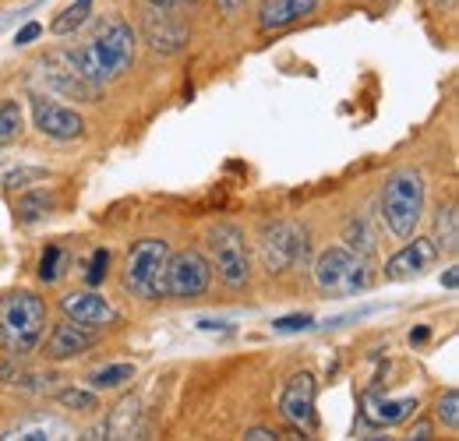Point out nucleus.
Wrapping results in <instances>:
<instances>
[{"label": "nucleus", "mask_w": 459, "mask_h": 441, "mask_svg": "<svg viewBox=\"0 0 459 441\" xmlns=\"http://www.w3.org/2000/svg\"><path fill=\"white\" fill-rule=\"evenodd\" d=\"M134 64V29L124 22V18H110L96 36L92 43H85L78 54H74V67L92 82V85H107L120 78L127 67Z\"/></svg>", "instance_id": "nucleus-1"}, {"label": "nucleus", "mask_w": 459, "mask_h": 441, "mask_svg": "<svg viewBox=\"0 0 459 441\" xmlns=\"http://www.w3.org/2000/svg\"><path fill=\"white\" fill-rule=\"evenodd\" d=\"M47 335V304L29 293L14 290L0 297V350L7 357H29Z\"/></svg>", "instance_id": "nucleus-2"}, {"label": "nucleus", "mask_w": 459, "mask_h": 441, "mask_svg": "<svg viewBox=\"0 0 459 441\" xmlns=\"http://www.w3.org/2000/svg\"><path fill=\"white\" fill-rule=\"evenodd\" d=\"M167 265H170V244L160 237H145L127 251L124 286L142 300H163L167 293Z\"/></svg>", "instance_id": "nucleus-3"}, {"label": "nucleus", "mask_w": 459, "mask_h": 441, "mask_svg": "<svg viewBox=\"0 0 459 441\" xmlns=\"http://www.w3.org/2000/svg\"><path fill=\"white\" fill-rule=\"evenodd\" d=\"M420 212H424V177H420V169L406 166L400 173H393L385 184L382 216H385V226L406 240V237H413Z\"/></svg>", "instance_id": "nucleus-4"}, {"label": "nucleus", "mask_w": 459, "mask_h": 441, "mask_svg": "<svg viewBox=\"0 0 459 441\" xmlns=\"http://www.w3.org/2000/svg\"><path fill=\"white\" fill-rule=\"evenodd\" d=\"M315 282L333 297H353L371 282L368 258L350 247H325L315 262Z\"/></svg>", "instance_id": "nucleus-5"}, {"label": "nucleus", "mask_w": 459, "mask_h": 441, "mask_svg": "<svg viewBox=\"0 0 459 441\" xmlns=\"http://www.w3.org/2000/svg\"><path fill=\"white\" fill-rule=\"evenodd\" d=\"M209 251H212L216 272H220V279L227 286H233V290L247 286V279H251V255H247V240H244V233L237 226H230V222L212 226L209 229Z\"/></svg>", "instance_id": "nucleus-6"}, {"label": "nucleus", "mask_w": 459, "mask_h": 441, "mask_svg": "<svg viewBox=\"0 0 459 441\" xmlns=\"http://www.w3.org/2000/svg\"><path fill=\"white\" fill-rule=\"evenodd\" d=\"M258 247H262L265 269L280 276V272H287L297 262L307 258V233L300 226H293V222H273V226L262 229Z\"/></svg>", "instance_id": "nucleus-7"}, {"label": "nucleus", "mask_w": 459, "mask_h": 441, "mask_svg": "<svg viewBox=\"0 0 459 441\" xmlns=\"http://www.w3.org/2000/svg\"><path fill=\"white\" fill-rule=\"evenodd\" d=\"M209 279H212V269H209L205 255H198V251L170 255V265H167V293L170 297L198 300L209 290Z\"/></svg>", "instance_id": "nucleus-8"}, {"label": "nucleus", "mask_w": 459, "mask_h": 441, "mask_svg": "<svg viewBox=\"0 0 459 441\" xmlns=\"http://www.w3.org/2000/svg\"><path fill=\"white\" fill-rule=\"evenodd\" d=\"M315 378L307 371L293 375L283 388V399H280V413L297 435H311L318 428V413H315Z\"/></svg>", "instance_id": "nucleus-9"}, {"label": "nucleus", "mask_w": 459, "mask_h": 441, "mask_svg": "<svg viewBox=\"0 0 459 441\" xmlns=\"http://www.w3.org/2000/svg\"><path fill=\"white\" fill-rule=\"evenodd\" d=\"M43 78L50 89H57L71 99H82V103H96L100 99V85H92L78 67H74V54H54L43 64Z\"/></svg>", "instance_id": "nucleus-10"}, {"label": "nucleus", "mask_w": 459, "mask_h": 441, "mask_svg": "<svg viewBox=\"0 0 459 441\" xmlns=\"http://www.w3.org/2000/svg\"><path fill=\"white\" fill-rule=\"evenodd\" d=\"M32 124H36L39 134L57 138V142L82 138V131H85L82 113L67 110V107H60V103L47 99V96H32Z\"/></svg>", "instance_id": "nucleus-11"}, {"label": "nucleus", "mask_w": 459, "mask_h": 441, "mask_svg": "<svg viewBox=\"0 0 459 441\" xmlns=\"http://www.w3.org/2000/svg\"><path fill=\"white\" fill-rule=\"evenodd\" d=\"M60 311H64V318H71L74 325L92 329V332L107 329V325H114L117 322L114 304H110L107 297L92 293V290H82V293H67V297H60Z\"/></svg>", "instance_id": "nucleus-12"}, {"label": "nucleus", "mask_w": 459, "mask_h": 441, "mask_svg": "<svg viewBox=\"0 0 459 441\" xmlns=\"http://www.w3.org/2000/svg\"><path fill=\"white\" fill-rule=\"evenodd\" d=\"M435 262H438V247H435V240H428V237H413L403 251H396V255L385 262V279H393V282L413 279V276H420V272H428V269H435Z\"/></svg>", "instance_id": "nucleus-13"}, {"label": "nucleus", "mask_w": 459, "mask_h": 441, "mask_svg": "<svg viewBox=\"0 0 459 441\" xmlns=\"http://www.w3.org/2000/svg\"><path fill=\"white\" fill-rule=\"evenodd\" d=\"M360 413L371 428H396L406 417L417 413V399H389V395L371 388L360 395Z\"/></svg>", "instance_id": "nucleus-14"}, {"label": "nucleus", "mask_w": 459, "mask_h": 441, "mask_svg": "<svg viewBox=\"0 0 459 441\" xmlns=\"http://www.w3.org/2000/svg\"><path fill=\"white\" fill-rule=\"evenodd\" d=\"M89 346H92V329H82L71 318H64L60 325H54L50 339H47V357L50 360H71V357H82Z\"/></svg>", "instance_id": "nucleus-15"}, {"label": "nucleus", "mask_w": 459, "mask_h": 441, "mask_svg": "<svg viewBox=\"0 0 459 441\" xmlns=\"http://www.w3.org/2000/svg\"><path fill=\"white\" fill-rule=\"evenodd\" d=\"M318 0H262L258 7V25L262 29H287L293 22H300L304 14L315 11Z\"/></svg>", "instance_id": "nucleus-16"}, {"label": "nucleus", "mask_w": 459, "mask_h": 441, "mask_svg": "<svg viewBox=\"0 0 459 441\" xmlns=\"http://www.w3.org/2000/svg\"><path fill=\"white\" fill-rule=\"evenodd\" d=\"M145 36H149V47L160 50V54H180L184 43H187V32L173 22L170 14H152L149 25H145Z\"/></svg>", "instance_id": "nucleus-17"}, {"label": "nucleus", "mask_w": 459, "mask_h": 441, "mask_svg": "<svg viewBox=\"0 0 459 441\" xmlns=\"http://www.w3.org/2000/svg\"><path fill=\"white\" fill-rule=\"evenodd\" d=\"M92 4H96V0H74V4H67L57 18H54V25H50V29H54L57 36H71V32H78V29L89 22Z\"/></svg>", "instance_id": "nucleus-18"}, {"label": "nucleus", "mask_w": 459, "mask_h": 441, "mask_svg": "<svg viewBox=\"0 0 459 441\" xmlns=\"http://www.w3.org/2000/svg\"><path fill=\"white\" fill-rule=\"evenodd\" d=\"M134 378V368L131 364H107V368H96L85 382L96 388V392H114V388L127 385Z\"/></svg>", "instance_id": "nucleus-19"}, {"label": "nucleus", "mask_w": 459, "mask_h": 441, "mask_svg": "<svg viewBox=\"0 0 459 441\" xmlns=\"http://www.w3.org/2000/svg\"><path fill=\"white\" fill-rule=\"evenodd\" d=\"M54 209H57V195H54V191H32V195H25V198L18 202V220L36 222V220H43V216H50Z\"/></svg>", "instance_id": "nucleus-20"}, {"label": "nucleus", "mask_w": 459, "mask_h": 441, "mask_svg": "<svg viewBox=\"0 0 459 441\" xmlns=\"http://www.w3.org/2000/svg\"><path fill=\"white\" fill-rule=\"evenodd\" d=\"M435 247H442V251H456L459 247V216H456V209L449 205L446 212H438V222H435Z\"/></svg>", "instance_id": "nucleus-21"}, {"label": "nucleus", "mask_w": 459, "mask_h": 441, "mask_svg": "<svg viewBox=\"0 0 459 441\" xmlns=\"http://www.w3.org/2000/svg\"><path fill=\"white\" fill-rule=\"evenodd\" d=\"M67 265H71V255L57 247V244H50L43 255H39V279L43 282H60L64 272H67Z\"/></svg>", "instance_id": "nucleus-22"}, {"label": "nucleus", "mask_w": 459, "mask_h": 441, "mask_svg": "<svg viewBox=\"0 0 459 441\" xmlns=\"http://www.w3.org/2000/svg\"><path fill=\"white\" fill-rule=\"evenodd\" d=\"M22 134V107L14 99H4L0 103V145L14 142Z\"/></svg>", "instance_id": "nucleus-23"}, {"label": "nucleus", "mask_w": 459, "mask_h": 441, "mask_svg": "<svg viewBox=\"0 0 459 441\" xmlns=\"http://www.w3.org/2000/svg\"><path fill=\"white\" fill-rule=\"evenodd\" d=\"M57 402L67 410H82V413H96L100 410V399H96V388L85 392V388H60Z\"/></svg>", "instance_id": "nucleus-24"}, {"label": "nucleus", "mask_w": 459, "mask_h": 441, "mask_svg": "<svg viewBox=\"0 0 459 441\" xmlns=\"http://www.w3.org/2000/svg\"><path fill=\"white\" fill-rule=\"evenodd\" d=\"M346 247L357 251V255H364V258L375 251V237H371V229H368V222L364 220L346 222Z\"/></svg>", "instance_id": "nucleus-25"}, {"label": "nucleus", "mask_w": 459, "mask_h": 441, "mask_svg": "<svg viewBox=\"0 0 459 441\" xmlns=\"http://www.w3.org/2000/svg\"><path fill=\"white\" fill-rule=\"evenodd\" d=\"M435 413H438V420H442L449 431H456L459 428V392L456 388H449V392L438 399V410H435Z\"/></svg>", "instance_id": "nucleus-26"}, {"label": "nucleus", "mask_w": 459, "mask_h": 441, "mask_svg": "<svg viewBox=\"0 0 459 441\" xmlns=\"http://www.w3.org/2000/svg\"><path fill=\"white\" fill-rule=\"evenodd\" d=\"M107 272H110V251L107 247H96L92 251V262H89V272H85V282L89 286H100L107 279Z\"/></svg>", "instance_id": "nucleus-27"}, {"label": "nucleus", "mask_w": 459, "mask_h": 441, "mask_svg": "<svg viewBox=\"0 0 459 441\" xmlns=\"http://www.w3.org/2000/svg\"><path fill=\"white\" fill-rule=\"evenodd\" d=\"M29 180H47V169H14L4 177V187L18 191V187H29Z\"/></svg>", "instance_id": "nucleus-28"}, {"label": "nucleus", "mask_w": 459, "mask_h": 441, "mask_svg": "<svg viewBox=\"0 0 459 441\" xmlns=\"http://www.w3.org/2000/svg\"><path fill=\"white\" fill-rule=\"evenodd\" d=\"M311 325H315L311 315H287V318H276V322H273L276 332H300V329H311Z\"/></svg>", "instance_id": "nucleus-29"}, {"label": "nucleus", "mask_w": 459, "mask_h": 441, "mask_svg": "<svg viewBox=\"0 0 459 441\" xmlns=\"http://www.w3.org/2000/svg\"><path fill=\"white\" fill-rule=\"evenodd\" d=\"M39 36H43V25H39V22H29L25 29L14 32V43H18V47H29V43H36Z\"/></svg>", "instance_id": "nucleus-30"}, {"label": "nucleus", "mask_w": 459, "mask_h": 441, "mask_svg": "<svg viewBox=\"0 0 459 441\" xmlns=\"http://www.w3.org/2000/svg\"><path fill=\"white\" fill-rule=\"evenodd\" d=\"M244 438L247 441H276L280 435H276V431H269V428H251V431H244Z\"/></svg>", "instance_id": "nucleus-31"}, {"label": "nucleus", "mask_w": 459, "mask_h": 441, "mask_svg": "<svg viewBox=\"0 0 459 441\" xmlns=\"http://www.w3.org/2000/svg\"><path fill=\"white\" fill-rule=\"evenodd\" d=\"M410 438L428 441V438H431V424H413V431H410Z\"/></svg>", "instance_id": "nucleus-32"}, {"label": "nucleus", "mask_w": 459, "mask_h": 441, "mask_svg": "<svg viewBox=\"0 0 459 441\" xmlns=\"http://www.w3.org/2000/svg\"><path fill=\"white\" fill-rule=\"evenodd\" d=\"M428 335H431V329H424V325H420V329L410 332V342H428Z\"/></svg>", "instance_id": "nucleus-33"}, {"label": "nucleus", "mask_w": 459, "mask_h": 441, "mask_svg": "<svg viewBox=\"0 0 459 441\" xmlns=\"http://www.w3.org/2000/svg\"><path fill=\"white\" fill-rule=\"evenodd\" d=\"M442 282H446L449 290H456V286H459V272H456V269H449V272L442 276Z\"/></svg>", "instance_id": "nucleus-34"}, {"label": "nucleus", "mask_w": 459, "mask_h": 441, "mask_svg": "<svg viewBox=\"0 0 459 441\" xmlns=\"http://www.w3.org/2000/svg\"><path fill=\"white\" fill-rule=\"evenodd\" d=\"M152 7H170V4H177V0H149Z\"/></svg>", "instance_id": "nucleus-35"}, {"label": "nucleus", "mask_w": 459, "mask_h": 441, "mask_svg": "<svg viewBox=\"0 0 459 441\" xmlns=\"http://www.w3.org/2000/svg\"><path fill=\"white\" fill-rule=\"evenodd\" d=\"M220 4H223V7H227V11H233V7H237V4H240V0H220Z\"/></svg>", "instance_id": "nucleus-36"}]
</instances>
